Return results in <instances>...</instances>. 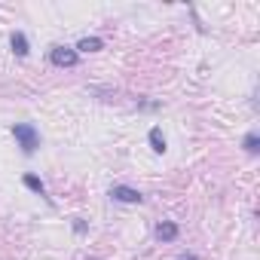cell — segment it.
<instances>
[{"instance_id":"cell-1","label":"cell","mask_w":260,"mask_h":260,"mask_svg":"<svg viewBox=\"0 0 260 260\" xmlns=\"http://www.w3.org/2000/svg\"><path fill=\"white\" fill-rule=\"evenodd\" d=\"M13 138L19 141V147H22L25 156H34L37 147H40V132H37L31 122H16L13 125Z\"/></svg>"},{"instance_id":"cell-2","label":"cell","mask_w":260,"mask_h":260,"mask_svg":"<svg viewBox=\"0 0 260 260\" xmlns=\"http://www.w3.org/2000/svg\"><path fill=\"white\" fill-rule=\"evenodd\" d=\"M49 61L55 64V68H77L80 64V55H77V49L74 46H52L49 49Z\"/></svg>"},{"instance_id":"cell-3","label":"cell","mask_w":260,"mask_h":260,"mask_svg":"<svg viewBox=\"0 0 260 260\" xmlns=\"http://www.w3.org/2000/svg\"><path fill=\"white\" fill-rule=\"evenodd\" d=\"M107 196H110L113 202H125V205H141V202H144V193H138L135 187H125V184H113V187L107 190Z\"/></svg>"},{"instance_id":"cell-4","label":"cell","mask_w":260,"mask_h":260,"mask_svg":"<svg viewBox=\"0 0 260 260\" xmlns=\"http://www.w3.org/2000/svg\"><path fill=\"white\" fill-rule=\"evenodd\" d=\"M178 233H181V230H178L175 220H162V223H156V239H159V242H175Z\"/></svg>"},{"instance_id":"cell-5","label":"cell","mask_w":260,"mask_h":260,"mask_svg":"<svg viewBox=\"0 0 260 260\" xmlns=\"http://www.w3.org/2000/svg\"><path fill=\"white\" fill-rule=\"evenodd\" d=\"M10 46H13V52H16L19 58H25V55L31 52V46H28V37H25L22 31H13V34H10Z\"/></svg>"},{"instance_id":"cell-6","label":"cell","mask_w":260,"mask_h":260,"mask_svg":"<svg viewBox=\"0 0 260 260\" xmlns=\"http://www.w3.org/2000/svg\"><path fill=\"white\" fill-rule=\"evenodd\" d=\"M74 49H77V55H80V52H98V49H104V40H101V37H83Z\"/></svg>"},{"instance_id":"cell-7","label":"cell","mask_w":260,"mask_h":260,"mask_svg":"<svg viewBox=\"0 0 260 260\" xmlns=\"http://www.w3.org/2000/svg\"><path fill=\"white\" fill-rule=\"evenodd\" d=\"M147 141H150L153 153H166V138H162V128H159V125H153V128H150V135H147Z\"/></svg>"},{"instance_id":"cell-8","label":"cell","mask_w":260,"mask_h":260,"mask_svg":"<svg viewBox=\"0 0 260 260\" xmlns=\"http://www.w3.org/2000/svg\"><path fill=\"white\" fill-rule=\"evenodd\" d=\"M22 181H25V187H28V190H34L37 196H43V199L49 202V196H46V184H43V181H40L37 175H25Z\"/></svg>"},{"instance_id":"cell-9","label":"cell","mask_w":260,"mask_h":260,"mask_svg":"<svg viewBox=\"0 0 260 260\" xmlns=\"http://www.w3.org/2000/svg\"><path fill=\"white\" fill-rule=\"evenodd\" d=\"M242 147H245L251 156H254V153H260V135H257V132H248V135H245V141H242Z\"/></svg>"},{"instance_id":"cell-10","label":"cell","mask_w":260,"mask_h":260,"mask_svg":"<svg viewBox=\"0 0 260 260\" xmlns=\"http://www.w3.org/2000/svg\"><path fill=\"white\" fill-rule=\"evenodd\" d=\"M178 260H199L196 254H184V257H178Z\"/></svg>"}]
</instances>
